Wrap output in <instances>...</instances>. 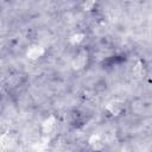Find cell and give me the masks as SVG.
<instances>
[{"label": "cell", "instance_id": "1", "mask_svg": "<svg viewBox=\"0 0 152 152\" xmlns=\"http://www.w3.org/2000/svg\"><path fill=\"white\" fill-rule=\"evenodd\" d=\"M122 108H124L122 102L119 101V100H114V101H112L110 103H108V106H107V109H108L113 115H118V114L122 110Z\"/></svg>", "mask_w": 152, "mask_h": 152}, {"label": "cell", "instance_id": "2", "mask_svg": "<svg viewBox=\"0 0 152 152\" xmlns=\"http://www.w3.org/2000/svg\"><path fill=\"white\" fill-rule=\"evenodd\" d=\"M86 63H87V52L82 51L76 57V59L74 62V68L75 69H81V68H83L86 65Z\"/></svg>", "mask_w": 152, "mask_h": 152}, {"label": "cell", "instance_id": "3", "mask_svg": "<svg viewBox=\"0 0 152 152\" xmlns=\"http://www.w3.org/2000/svg\"><path fill=\"white\" fill-rule=\"evenodd\" d=\"M43 53H44L43 48H40V46H33V48H31L27 51V57L31 58V59H36V58L40 57Z\"/></svg>", "mask_w": 152, "mask_h": 152}, {"label": "cell", "instance_id": "4", "mask_svg": "<svg viewBox=\"0 0 152 152\" xmlns=\"http://www.w3.org/2000/svg\"><path fill=\"white\" fill-rule=\"evenodd\" d=\"M55 126H56V120H55L53 116H50V118H48L44 121V124H43V131L45 133H50L55 128Z\"/></svg>", "mask_w": 152, "mask_h": 152}, {"label": "cell", "instance_id": "5", "mask_svg": "<svg viewBox=\"0 0 152 152\" xmlns=\"http://www.w3.org/2000/svg\"><path fill=\"white\" fill-rule=\"evenodd\" d=\"M101 138H100V135H97V134H94V135H91L90 137V139H89V144L94 147V148H100L101 147Z\"/></svg>", "mask_w": 152, "mask_h": 152}, {"label": "cell", "instance_id": "6", "mask_svg": "<svg viewBox=\"0 0 152 152\" xmlns=\"http://www.w3.org/2000/svg\"><path fill=\"white\" fill-rule=\"evenodd\" d=\"M82 40H83V34H81V33L74 34V36L71 37V39H70L71 44H78V43L82 42Z\"/></svg>", "mask_w": 152, "mask_h": 152}]
</instances>
